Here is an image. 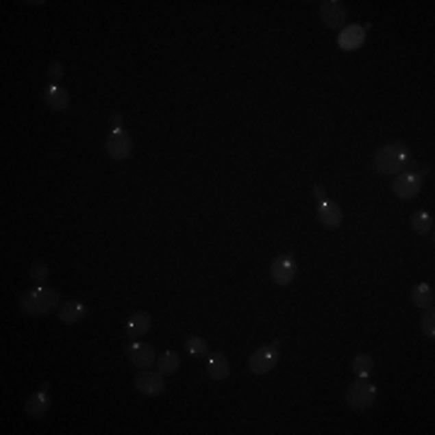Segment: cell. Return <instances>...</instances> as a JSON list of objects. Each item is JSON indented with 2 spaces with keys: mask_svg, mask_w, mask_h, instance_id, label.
<instances>
[{
  "mask_svg": "<svg viewBox=\"0 0 435 435\" xmlns=\"http://www.w3.org/2000/svg\"><path fill=\"white\" fill-rule=\"evenodd\" d=\"M377 399V387L368 377H358L356 382L348 384L346 389V404L351 411H368Z\"/></svg>",
  "mask_w": 435,
  "mask_h": 435,
  "instance_id": "3957f363",
  "label": "cell"
},
{
  "mask_svg": "<svg viewBox=\"0 0 435 435\" xmlns=\"http://www.w3.org/2000/svg\"><path fill=\"white\" fill-rule=\"evenodd\" d=\"M317 218H319V223H322L324 227H338L341 225V221H343V213H341V208H338L334 201H322L319 203V208H317Z\"/></svg>",
  "mask_w": 435,
  "mask_h": 435,
  "instance_id": "2e32d148",
  "label": "cell"
},
{
  "mask_svg": "<svg viewBox=\"0 0 435 435\" xmlns=\"http://www.w3.org/2000/svg\"><path fill=\"white\" fill-rule=\"evenodd\" d=\"M49 409H51V395H49V384L44 382V387L25 401V414L29 419H44L49 414Z\"/></svg>",
  "mask_w": 435,
  "mask_h": 435,
  "instance_id": "30bf717a",
  "label": "cell"
},
{
  "mask_svg": "<svg viewBox=\"0 0 435 435\" xmlns=\"http://www.w3.org/2000/svg\"><path fill=\"white\" fill-rule=\"evenodd\" d=\"M433 215L425 213V210L411 215V230L419 232V235H433Z\"/></svg>",
  "mask_w": 435,
  "mask_h": 435,
  "instance_id": "d6986e66",
  "label": "cell"
},
{
  "mask_svg": "<svg viewBox=\"0 0 435 435\" xmlns=\"http://www.w3.org/2000/svg\"><path fill=\"white\" fill-rule=\"evenodd\" d=\"M155 363H158V373L172 375V373H177V370H179L182 360H179V353H174V351H164V353L160 356Z\"/></svg>",
  "mask_w": 435,
  "mask_h": 435,
  "instance_id": "ffe728a7",
  "label": "cell"
},
{
  "mask_svg": "<svg viewBox=\"0 0 435 435\" xmlns=\"http://www.w3.org/2000/svg\"><path fill=\"white\" fill-rule=\"evenodd\" d=\"M104 148H107V155L112 160H126L134 150V138L126 131H109Z\"/></svg>",
  "mask_w": 435,
  "mask_h": 435,
  "instance_id": "52a82bcc",
  "label": "cell"
},
{
  "mask_svg": "<svg viewBox=\"0 0 435 435\" xmlns=\"http://www.w3.org/2000/svg\"><path fill=\"white\" fill-rule=\"evenodd\" d=\"M41 97H44V104H47L49 109H53V112H66V109L71 107V95L58 85H47L44 92H41Z\"/></svg>",
  "mask_w": 435,
  "mask_h": 435,
  "instance_id": "4fadbf2b",
  "label": "cell"
},
{
  "mask_svg": "<svg viewBox=\"0 0 435 435\" xmlns=\"http://www.w3.org/2000/svg\"><path fill=\"white\" fill-rule=\"evenodd\" d=\"M150 327H153V319H150V314L134 312L131 317L126 319V336L134 338V341H138L143 334L150 332Z\"/></svg>",
  "mask_w": 435,
  "mask_h": 435,
  "instance_id": "9a60e30c",
  "label": "cell"
},
{
  "mask_svg": "<svg viewBox=\"0 0 435 435\" xmlns=\"http://www.w3.org/2000/svg\"><path fill=\"white\" fill-rule=\"evenodd\" d=\"M136 389L148 397H160L164 392V375L162 373H138L136 375Z\"/></svg>",
  "mask_w": 435,
  "mask_h": 435,
  "instance_id": "7c38bea8",
  "label": "cell"
},
{
  "mask_svg": "<svg viewBox=\"0 0 435 435\" xmlns=\"http://www.w3.org/2000/svg\"><path fill=\"white\" fill-rule=\"evenodd\" d=\"M206 370H208V375L213 380H225L227 375H230V360L225 358L223 353H213L208 356V363H206Z\"/></svg>",
  "mask_w": 435,
  "mask_h": 435,
  "instance_id": "ac0fdd59",
  "label": "cell"
},
{
  "mask_svg": "<svg viewBox=\"0 0 435 435\" xmlns=\"http://www.w3.org/2000/svg\"><path fill=\"white\" fill-rule=\"evenodd\" d=\"M184 351L189 356H194V358H206V356H208V343H206V338H201V336H191V338H186Z\"/></svg>",
  "mask_w": 435,
  "mask_h": 435,
  "instance_id": "7402d4cb",
  "label": "cell"
},
{
  "mask_svg": "<svg viewBox=\"0 0 435 435\" xmlns=\"http://www.w3.org/2000/svg\"><path fill=\"white\" fill-rule=\"evenodd\" d=\"M346 8H343L341 0H324V3H319V20H322L324 27H329V29H338V27L346 25Z\"/></svg>",
  "mask_w": 435,
  "mask_h": 435,
  "instance_id": "8992f818",
  "label": "cell"
},
{
  "mask_svg": "<svg viewBox=\"0 0 435 435\" xmlns=\"http://www.w3.org/2000/svg\"><path fill=\"white\" fill-rule=\"evenodd\" d=\"M126 358H128V363L136 365L138 370H148L150 365L158 360L155 358V348L150 346V343H143L140 338L126 348Z\"/></svg>",
  "mask_w": 435,
  "mask_h": 435,
  "instance_id": "9c48e42d",
  "label": "cell"
},
{
  "mask_svg": "<svg viewBox=\"0 0 435 435\" xmlns=\"http://www.w3.org/2000/svg\"><path fill=\"white\" fill-rule=\"evenodd\" d=\"M312 196H314V201H317V203H322V201H327V189H324L322 184H314L312 186Z\"/></svg>",
  "mask_w": 435,
  "mask_h": 435,
  "instance_id": "484cf974",
  "label": "cell"
},
{
  "mask_svg": "<svg viewBox=\"0 0 435 435\" xmlns=\"http://www.w3.org/2000/svg\"><path fill=\"white\" fill-rule=\"evenodd\" d=\"M411 302L421 310H433L435 302V293L430 283H419V286L411 288Z\"/></svg>",
  "mask_w": 435,
  "mask_h": 435,
  "instance_id": "e0dca14e",
  "label": "cell"
},
{
  "mask_svg": "<svg viewBox=\"0 0 435 435\" xmlns=\"http://www.w3.org/2000/svg\"><path fill=\"white\" fill-rule=\"evenodd\" d=\"M421 332H423V336L430 338V341L435 338V312L433 310H425L423 319H421Z\"/></svg>",
  "mask_w": 435,
  "mask_h": 435,
  "instance_id": "603a6c76",
  "label": "cell"
},
{
  "mask_svg": "<svg viewBox=\"0 0 435 435\" xmlns=\"http://www.w3.org/2000/svg\"><path fill=\"white\" fill-rule=\"evenodd\" d=\"M61 77H63V63L61 61H51V66H49V71H47L49 85H56V82H61Z\"/></svg>",
  "mask_w": 435,
  "mask_h": 435,
  "instance_id": "cb8c5ba5",
  "label": "cell"
},
{
  "mask_svg": "<svg viewBox=\"0 0 435 435\" xmlns=\"http://www.w3.org/2000/svg\"><path fill=\"white\" fill-rule=\"evenodd\" d=\"M278 358H281V343H278V341L256 348L254 353L249 356V373H254V375L271 373V370L276 368Z\"/></svg>",
  "mask_w": 435,
  "mask_h": 435,
  "instance_id": "5b68a950",
  "label": "cell"
},
{
  "mask_svg": "<svg viewBox=\"0 0 435 435\" xmlns=\"http://www.w3.org/2000/svg\"><path fill=\"white\" fill-rule=\"evenodd\" d=\"M428 172H430V167H423L421 172H401V174H397V179L392 182V194H395L399 201L414 199V196L421 191V186H423V177Z\"/></svg>",
  "mask_w": 435,
  "mask_h": 435,
  "instance_id": "277c9868",
  "label": "cell"
},
{
  "mask_svg": "<svg viewBox=\"0 0 435 435\" xmlns=\"http://www.w3.org/2000/svg\"><path fill=\"white\" fill-rule=\"evenodd\" d=\"M373 368H375V360L370 358L368 353H358L353 358V363H351V373H353L356 377H370Z\"/></svg>",
  "mask_w": 435,
  "mask_h": 435,
  "instance_id": "44dd1931",
  "label": "cell"
},
{
  "mask_svg": "<svg viewBox=\"0 0 435 435\" xmlns=\"http://www.w3.org/2000/svg\"><path fill=\"white\" fill-rule=\"evenodd\" d=\"M297 276V264L290 254L278 256L276 261L271 264V278L276 286H290Z\"/></svg>",
  "mask_w": 435,
  "mask_h": 435,
  "instance_id": "ba28073f",
  "label": "cell"
},
{
  "mask_svg": "<svg viewBox=\"0 0 435 435\" xmlns=\"http://www.w3.org/2000/svg\"><path fill=\"white\" fill-rule=\"evenodd\" d=\"M87 317V305L80 300H68L58 305V319L63 324H77Z\"/></svg>",
  "mask_w": 435,
  "mask_h": 435,
  "instance_id": "5bb4252c",
  "label": "cell"
},
{
  "mask_svg": "<svg viewBox=\"0 0 435 435\" xmlns=\"http://www.w3.org/2000/svg\"><path fill=\"white\" fill-rule=\"evenodd\" d=\"M365 36H368V27L348 25L343 27L341 34H338V47H341L343 51H356V49H360L365 44Z\"/></svg>",
  "mask_w": 435,
  "mask_h": 435,
  "instance_id": "8fae6325",
  "label": "cell"
},
{
  "mask_svg": "<svg viewBox=\"0 0 435 435\" xmlns=\"http://www.w3.org/2000/svg\"><path fill=\"white\" fill-rule=\"evenodd\" d=\"M414 167V160H411V150L406 148L404 143H387L375 153L373 158V167L377 174H384V177H397L401 174L406 167Z\"/></svg>",
  "mask_w": 435,
  "mask_h": 435,
  "instance_id": "6da1fadb",
  "label": "cell"
},
{
  "mask_svg": "<svg viewBox=\"0 0 435 435\" xmlns=\"http://www.w3.org/2000/svg\"><path fill=\"white\" fill-rule=\"evenodd\" d=\"M109 126H112V131H123V116H121V114H112V119H109Z\"/></svg>",
  "mask_w": 435,
  "mask_h": 435,
  "instance_id": "4316f807",
  "label": "cell"
},
{
  "mask_svg": "<svg viewBox=\"0 0 435 435\" xmlns=\"http://www.w3.org/2000/svg\"><path fill=\"white\" fill-rule=\"evenodd\" d=\"M61 305V295H58L53 288L47 286H36L32 290H27L25 295L20 297V308L25 314H32V317H41V314H49L53 310H58Z\"/></svg>",
  "mask_w": 435,
  "mask_h": 435,
  "instance_id": "7a4b0ae2",
  "label": "cell"
},
{
  "mask_svg": "<svg viewBox=\"0 0 435 435\" xmlns=\"http://www.w3.org/2000/svg\"><path fill=\"white\" fill-rule=\"evenodd\" d=\"M29 276L34 278V281L39 283V286H44V283H47V278H49V266L39 261V264H34V266H32Z\"/></svg>",
  "mask_w": 435,
  "mask_h": 435,
  "instance_id": "d4e9b609",
  "label": "cell"
}]
</instances>
